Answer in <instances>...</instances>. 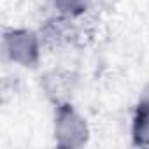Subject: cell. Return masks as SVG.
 Returning <instances> with one entry per match:
<instances>
[{
  "instance_id": "6da1fadb",
  "label": "cell",
  "mask_w": 149,
  "mask_h": 149,
  "mask_svg": "<svg viewBox=\"0 0 149 149\" xmlns=\"http://www.w3.org/2000/svg\"><path fill=\"white\" fill-rule=\"evenodd\" d=\"M53 135L60 147L77 149L83 147L90 139V126L81 116V112L72 107L70 102L54 105V119H53Z\"/></svg>"
},
{
  "instance_id": "7a4b0ae2",
  "label": "cell",
  "mask_w": 149,
  "mask_h": 149,
  "mask_svg": "<svg viewBox=\"0 0 149 149\" xmlns=\"http://www.w3.org/2000/svg\"><path fill=\"white\" fill-rule=\"evenodd\" d=\"M42 46L44 42L40 39V33L26 28H11L4 33L2 39L6 58L14 65L26 68H32L39 63Z\"/></svg>"
},
{
  "instance_id": "3957f363",
  "label": "cell",
  "mask_w": 149,
  "mask_h": 149,
  "mask_svg": "<svg viewBox=\"0 0 149 149\" xmlns=\"http://www.w3.org/2000/svg\"><path fill=\"white\" fill-rule=\"evenodd\" d=\"M42 88L46 95L54 102V105L65 104V102H70L68 93L74 91V79L68 72L51 70L42 77Z\"/></svg>"
},
{
  "instance_id": "277c9868",
  "label": "cell",
  "mask_w": 149,
  "mask_h": 149,
  "mask_svg": "<svg viewBox=\"0 0 149 149\" xmlns=\"http://www.w3.org/2000/svg\"><path fill=\"white\" fill-rule=\"evenodd\" d=\"M132 139L135 146L149 147V104L139 102L132 121Z\"/></svg>"
},
{
  "instance_id": "5b68a950",
  "label": "cell",
  "mask_w": 149,
  "mask_h": 149,
  "mask_svg": "<svg viewBox=\"0 0 149 149\" xmlns=\"http://www.w3.org/2000/svg\"><path fill=\"white\" fill-rule=\"evenodd\" d=\"M51 4L58 14L70 16V18H79L88 11L91 0H51Z\"/></svg>"
},
{
  "instance_id": "8992f818",
  "label": "cell",
  "mask_w": 149,
  "mask_h": 149,
  "mask_svg": "<svg viewBox=\"0 0 149 149\" xmlns=\"http://www.w3.org/2000/svg\"><path fill=\"white\" fill-rule=\"evenodd\" d=\"M139 102L140 104H149V83L144 86V90H142V93L139 97Z\"/></svg>"
}]
</instances>
